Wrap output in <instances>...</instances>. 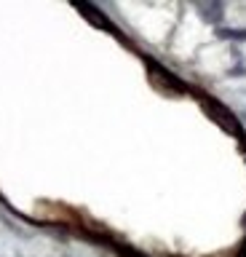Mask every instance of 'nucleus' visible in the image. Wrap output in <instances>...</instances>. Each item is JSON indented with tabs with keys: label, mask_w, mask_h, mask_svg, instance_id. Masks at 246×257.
<instances>
[]
</instances>
